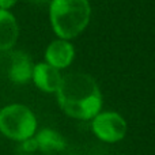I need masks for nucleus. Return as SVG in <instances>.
Segmentation results:
<instances>
[{
	"label": "nucleus",
	"mask_w": 155,
	"mask_h": 155,
	"mask_svg": "<svg viewBox=\"0 0 155 155\" xmlns=\"http://www.w3.org/2000/svg\"><path fill=\"white\" fill-rule=\"evenodd\" d=\"M21 148L25 153H34V151H37V143L34 140V136L21 142Z\"/></svg>",
	"instance_id": "10"
},
{
	"label": "nucleus",
	"mask_w": 155,
	"mask_h": 155,
	"mask_svg": "<svg viewBox=\"0 0 155 155\" xmlns=\"http://www.w3.org/2000/svg\"><path fill=\"white\" fill-rule=\"evenodd\" d=\"M49 19L57 37L72 40L90 23V3L88 0H51Z\"/></svg>",
	"instance_id": "2"
},
{
	"label": "nucleus",
	"mask_w": 155,
	"mask_h": 155,
	"mask_svg": "<svg viewBox=\"0 0 155 155\" xmlns=\"http://www.w3.org/2000/svg\"><path fill=\"white\" fill-rule=\"evenodd\" d=\"M75 59V48L70 42V40L52 41L45 51V63L51 64L57 70H64L70 67Z\"/></svg>",
	"instance_id": "6"
},
{
	"label": "nucleus",
	"mask_w": 155,
	"mask_h": 155,
	"mask_svg": "<svg viewBox=\"0 0 155 155\" xmlns=\"http://www.w3.org/2000/svg\"><path fill=\"white\" fill-rule=\"evenodd\" d=\"M34 140L37 143V150L45 155H53L56 153H61L67 147V142L56 129L44 128L35 132Z\"/></svg>",
	"instance_id": "9"
},
{
	"label": "nucleus",
	"mask_w": 155,
	"mask_h": 155,
	"mask_svg": "<svg viewBox=\"0 0 155 155\" xmlns=\"http://www.w3.org/2000/svg\"><path fill=\"white\" fill-rule=\"evenodd\" d=\"M63 75L60 70L52 67L51 64L42 61L34 64L31 74V80L34 82L35 87L40 88L44 93H54L56 94L60 83H61Z\"/></svg>",
	"instance_id": "7"
},
{
	"label": "nucleus",
	"mask_w": 155,
	"mask_h": 155,
	"mask_svg": "<svg viewBox=\"0 0 155 155\" xmlns=\"http://www.w3.org/2000/svg\"><path fill=\"white\" fill-rule=\"evenodd\" d=\"M3 53H4L3 67L11 82L16 84H25L31 80L34 64L29 54L22 51H12V49Z\"/></svg>",
	"instance_id": "5"
},
{
	"label": "nucleus",
	"mask_w": 155,
	"mask_h": 155,
	"mask_svg": "<svg viewBox=\"0 0 155 155\" xmlns=\"http://www.w3.org/2000/svg\"><path fill=\"white\" fill-rule=\"evenodd\" d=\"M57 102L67 116L87 121L102 109V94L91 75L71 72L63 76L56 91Z\"/></svg>",
	"instance_id": "1"
},
{
	"label": "nucleus",
	"mask_w": 155,
	"mask_h": 155,
	"mask_svg": "<svg viewBox=\"0 0 155 155\" xmlns=\"http://www.w3.org/2000/svg\"><path fill=\"white\" fill-rule=\"evenodd\" d=\"M16 3H18V0H0V8L10 11Z\"/></svg>",
	"instance_id": "11"
},
{
	"label": "nucleus",
	"mask_w": 155,
	"mask_h": 155,
	"mask_svg": "<svg viewBox=\"0 0 155 155\" xmlns=\"http://www.w3.org/2000/svg\"><path fill=\"white\" fill-rule=\"evenodd\" d=\"M37 132V118L30 107L11 104L0 109V134L15 142L33 137Z\"/></svg>",
	"instance_id": "3"
},
{
	"label": "nucleus",
	"mask_w": 155,
	"mask_h": 155,
	"mask_svg": "<svg viewBox=\"0 0 155 155\" xmlns=\"http://www.w3.org/2000/svg\"><path fill=\"white\" fill-rule=\"evenodd\" d=\"M31 3H35V4H42V3H48L51 0H30Z\"/></svg>",
	"instance_id": "12"
},
{
	"label": "nucleus",
	"mask_w": 155,
	"mask_h": 155,
	"mask_svg": "<svg viewBox=\"0 0 155 155\" xmlns=\"http://www.w3.org/2000/svg\"><path fill=\"white\" fill-rule=\"evenodd\" d=\"M19 38L18 21L12 12L0 8V52H7L15 46Z\"/></svg>",
	"instance_id": "8"
},
{
	"label": "nucleus",
	"mask_w": 155,
	"mask_h": 155,
	"mask_svg": "<svg viewBox=\"0 0 155 155\" xmlns=\"http://www.w3.org/2000/svg\"><path fill=\"white\" fill-rule=\"evenodd\" d=\"M91 131L105 143L123 140L128 131L125 118L116 112H99L91 118Z\"/></svg>",
	"instance_id": "4"
}]
</instances>
